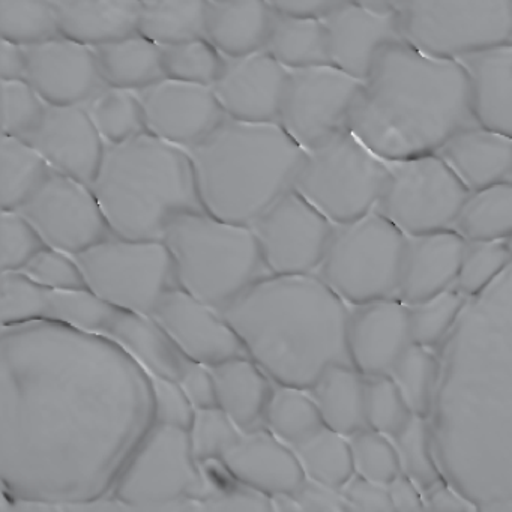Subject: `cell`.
<instances>
[{"instance_id": "1", "label": "cell", "mask_w": 512, "mask_h": 512, "mask_svg": "<svg viewBox=\"0 0 512 512\" xmlns=\"http://www.w3.org/2000/svg\"><path fill=\"white\" fill-rule=\"evenodd\" d=\"M154 425L151 373L124 347L53 320L2 326L4 496L53 509L109 496Z\"/></svg>"}, {"instance_id": "26", "label": "cell", "mask_w": 512, "mask_h": 512, "mask_svg": "<svg viewBox=\"0 0 512 512\" xmlns=\"http://www.w3.org/2000/svg\"><path fill=\"white\" fill-rule=\"evenodd\" d=\"M437 154L470 193L512 181V137L479 122L449 137Z\"/></svg>"}, {"instance_id": "17", "label": "cell", "mask_w": 512, "mask_h": 512, "mask_svg": "<svg viewBox=\"0 0 512 512\" xmlns=\"http://www.w3.org/2000/svg\"><path fill=\"white\" fill-rule=\"evenodd\" d=\"M173 346L190 361L212 367L247 349L226 317L181 287L167 292L151 314Z\"/></svg>"}, {"instance_id": "50", "label": "cell", "mask_w": 512, "mask_h": 512, "mask_svg": "<svg viewBox=\"0 0 512 512\" xmlns=\"http://www.w3.org/2000/svg\"><path fill=\"white\" fill-rule=\"evenodd\" d=\"M47 247L40 233L19 211L0 214V271L22 272Z\"/></svg>"}, {"instance_id": "53", "label": "cell", "mask_w": 512, "mask_h": 512, "mask_svg": "<svg viewBox=\"0 0 512 512\" xmlns=\"http://www.w3.org/2000/svg\"><path fill=\"white\" fill-rule=\"evenodd\" d=\"M347 511L392 512L391 497L386 485L371 481L364 476L355 475L341 487Z\"/></svg>"}, {"instance_id": "41", "label": "cell", "mask_w": 512, "mask_h": 512, "mask_svg": "<svg viewBox=\"0 0 512 512\" xmlns=\"http://www.w3.org/2000/svg\"><path fill=\"white\" fill-rule=\"evenodd\" d=\"M439 364L428 347L412 343L389 376L394 379L413 415L428 418L433 407Z\"/></svg>"}, {"instance_id": "34", "label": "cell", "mask_w": 512, "mask_h": 512, "mask_svg": "<svg viewBox=\"0 0 512 512\" xmlns=\"http://www.w3.org/2000/svg\"><path fill=\"white\" fill-rule=\"evenodd\" d=\"M52 172L43 155L23 137L2 134L0 139V205L19 211Z\"/></svg>"}, {"instance_id": "42", "label": "cell", "mask_w": 512, "mask_h": 512, "mask_svg": "<svg viewBox=\"0 0 512 512\" xmlns=\"http://www.w3.org/2000/svg\"><path fill=\"white\" fill-rule=\"evenodd\" d=\"M163 59L169 79L212 88L226 64V56L206 37L163 46Z\"/></svg>"}, {"instance_id": "25", "label": "cell", "mask_w": 512, "mask_h": 512, "mask_svg": "<svg viewBox=\"0 0 512 512\" xmlns=\"http://www.w3.org/2000/svg\"><path fill=\"white\" fill-rule=\"evenodd\" d=\"M467 239L455 229L407 236L397 298L419 304L457 284Z\"/></svg>"}, {"instance_id": "30", "label": "cell", "mask_w": 512, "mask_h": 512, "mask_svg": "<svg viewBox=\"0 0 512 512\" xmlns=\"http://www.w3.org/2000/svg\"><path fill=\"white\" fill-rule=\"evenodd\" d=\"M61 35L100 47L139 32L142 0H62Z\"/></svg>"}, {"instance_id": "39", "label": "cell", "mask_w": 512, "mask_h": 512, "mask_svg": "<svg viewBox=\"0 0 512 512\" xmlns=\"http://www.w3.org/2000/svg\"><path fill=\"white\" fill-rule=\"evenodd\" d=\"M293 449L301 461L305 476L314 481L341 490L355 475L349 437L326 425Z\"/></svg>"}, {"instance_id": "59", "label": "cell", "mask_w": 512, "mask_h": 512, "mask_svg": "<svg viewBox=\"0 0 512 512\" xmlns=\"http://www.w3.org/2000/svg\"><path fill=\"white\" fill-rule=\"evenodd\" d=\"M277 13L325 19L346 0H269Z\"/></svg>"}, {"instance_id": "46", "label": "cell", "mask_w": 512, "mask_h": 512, "mask_svg": "<svg viewBox=\"0 0 512 512\" xmlns=\"http://www.w3.org/2000/svg\"><path fill=\"white\" fill-rule=\"evenodd\" d=\"M2 134L28 139L40 124L49 104L26 79L0 80Z\"/></svg>"}, {"instance_id": "60", "label": "cell", "mask_w": 512, "mask_h": 512, "mask_svg": "<svg viewBox=\"0 0 512 512\" xmlns=\"http://www.w3.org/2000/svg\"><path fill=\"white\" fill-rule=\"evenodd\" d=\"M274 511H301L293 493H280L271 496Z\"/></svg>"}, {"instance_id": "48", "label": "cell", "mask_w": 512, "mask_h": 512, "mask_svg": "<svg viewBox=\"0 0 512 512\" xmlns=\"http://www.w3.org/2000/svg\"><path fill=\"white\" fill-rule=\"evenodd\" d=\"M511 260L506 241H467L455 286L464 295H479Z\"/></svg>"}, {"instance_id": "37", "label": "cell", "mask_w": 512, "mask_h": 512, "mask_svg": "<svg viewBox=\"0 0 512 512\" xmlns=\"http://www.w3.org/2000/svg\"><path fill=\"white\" fill-rule=\"evenodd\" d=\"M263 425L292 448L325 427L310 391L278 383L269 398Z\"/></svg>"}, {"instance_id": "61", "label": "cell", "mask_w": 512, "mask_h": 512, "mask_svg": "<svg viewBox=\"0 0 512 512\" xmlns=\"http://www.w3.org/2000/svg\"><path fill=\"white\" fill-rule=\"evenodd\" d=\"M362 7L371 8L376 11H397L403 0H353Z\"/></svg>"}, {"instance_id": "36", "label": "cell", "mask_w": 512, "mask_h": 512, "mask_svg": "<svg viewBox=\"0 0 512 512\" xmlns=\"http://www.w3.org/2000/svg\"><path fill=\"white\" fill-rule=\"evenodd\" d=\"M454 229L467 241H508L512 236V181L470 193Z\"/></svg>"}, {"instance_id": "28", "label": "cell", "mask_w": 512, "mask_h": 512, "mask_svg": "<svg viewBox=\"0 0 512 512\" xmlns=\"http://www.w3.org/2000/svg\"><path fill=\"white\" fill-rule=\"evenodd\" d=\"M217 406L242 431L263 427L266 407L274 391V380L250 356H236L212 365Z\"/></svg>"}, {"instance_id": "62", "label": "cell", "mask_w": 512, "mask_h": 512, "mask_svg": "<svg viewBox=\"0 0 512 512\" xmlns=\"http://www.w3.org/2000/svg\"><path fill=\"white\" fill-rule=\"evenodd\" d=\"M506 244H508L509 251H511L512 254V236L508 239V241H506Z\"/></svg>"}, {"instance_id": "47", "label": "cell", "mask_w": 512, "mask_h": 512, "mask_svg": "<svg viewBox=\"0 0 512 512\" xmlns=\"http://www.w3.org/2000/svg\"><path fill=\"white\" fill-rule=\"evenodd\" d=\"M355 473L388 485L401 472L400 458L391 437L364 428L349 436Z\"/></svg>"}, {"instance_id": "38", "label": "cell", "mask_w": 512, "mask_h": 512, "mask_svg": "<svg viewBox=\"0 0 512 512\" xmlns=\"http://www.w3.org/2000/svg\"><path fill=\"white\" fill-rule=\"evenodd\" d=\"M85 106L107 145L148 133L139 92L107 85Z\"/></svg>"}, {"instance_id": "56", "label": "cell", "mask_w": 512, "mask_h": 512, "mask_svg": "<svg viewBox=\"0 0 512 512\" xmlns=\"http://www.w3.org/2000/svg\"><path fill=\"white\" fill-rule=\"evenodd\" d=\"M389 497H391L394 511L419 512L425 511L424 493L416 485L410 476L400 472L388 485Z\"/></svg>"}, {"instance_id": "51", "label": "cell", "mask_w": 512, "mask_h": 512, "mask_svg": "<svg viewBox=\"0 0 512 512\" xmlns=\"http://www.w3.org/2000/svg\"><path fill=\"white\" fill-rule=\"evenodd\" d=\"M20 274L38 286L62 292L88 290L85 275L73 254L46 247L37 254Z\"/></svg>"}, {"instance_id": "22", "label": "cell", "mask_w": 512, "mask_h": 512, "mask_svg": "<svg viewBox=\"0 0 512 512\" xmlns=\"http://www.w3.org/2000/svg\"><path fill=\"white\" fill-rule=\"evenodd\" d=\"M410 307L398 298L350 307L347 346L350 361L364 376L391 374L412 344Z\"/></svg>"}, {"instance_id": "7", "label": "cell", "mask_w": 512, "mask_h": 512, "mask_svg": "<svg viewBox=\"0 0 512 512\" xmlns=\"http://www.w3.org/2000/svg\"><path fill=\"white\" fill-rule=\"evenodd\" d=\"M163 241L172 254L178 286L220 313L272 275L251 226L206 211L176 218Z\"/></svg>"}, {"instance_id": "49", "label": "cell", "mask_w": 512, "mask_h": 512, "mask_svg": "<svg viewBox=\"0 0 512 512\" xmlns=\"http://www.w3.org/2000/svg\"><path fill=\"white\" fill-rule=\"evenodd\" d=\"M194 457L200 464L220 461L239 439L241 428L218 406L197 409L190 431Z\"/></svg>"}, {"instance_id": "23", "label": "cell", "mask_w": 512, "mask_h": 512, "mask_svg": "<svg viewBox=\"0 0 512 512\" xmlns=\"http://www.w3.org/2000/svg\"><path fill=\"white\" fill-rule=\"evenodd\" d=\"M331 64L365 80L380 53L403 41L397 11H376L346 0L325 17Z\"/></svg>"}, {"instance_id": "54", "label": "cell", "mask_w": 512, "mask_h": 512, "mask_svg": "<svg viewBox=\"0 0 512 512\" xmlns=\"http://www.w3.org/2000/svg\"><path fill=\"white\" fill-rule=\"evenodd\" d=\"M196 409L217 406V389L211 368L188 361L178 380Z\"/></svg>"}, {"instance_id": "55", "label": "cell", "mask_w": 512, "mask_h": 512, "mask_svg": "<svg viewBox=\"0 0 512 512\" xmlns=\"http://www.w3.org/2000/svg\"><path fill=\"white\" fill-rule=\"evenodd\" d=\"M301 511L307 512H343L347 511L341 490L329 487L314 479L305 478L295 491Z\"/></svg>"}, {"instance_id": "8", "label": "cell", "mask_w": 512, "mask_h": 512, "mask_svg": "<svg viewBox=\"0 0 512 512\" xmlns=\"http://www.w3.org/2000/svg\"><path fill=\"white\" fill-rule=\"evenodd\" d=\"M407 236L380 212L335 226L316 274L350 307L397 298Z\"/></svg>"}, {"instance_id": "31", "label": "cell", "mask_w": 512, "mask_h": 512, "mask_svg": "<svg viewBox=\"0 0 512 512\" xmlns=\"http://www.w3.org/2000/svg\"><path fill=\"white\" fill-rule=\"evenodd\" d=\"M308 391L326 427L346 437L367 428L365 377L353 365H331Z\"/></svg>"}, {"instance_id": "33", "label": "cell", "mask_w": 512, "mask_h": 512, "mask_svg": "<svg viewBox=\"0 0 512 512\" xmlns=\"http://www.w3.org/2000/svg\"><path fill=\"white\" fill-rule=\"evenodd\" d=\"M266 50L287 70L331 64L328 28L319 17L275 14Z\"/></svg>"}, {"instance_id": "40", "label": "cell", "mask_w": 512, "mask_h": 512, "mask_svg": "<svg viewBox=\"0 0 512 512\" xmlns=\"http://www.w3.org/2000/svg\"><path fill=\"white\" fill-rule=\"evenodd\" d=\"M0 35L29 47L61 35L55 0H0Z\"/></svg>"}, {"instance_id": "12", "label": "cell", "mask_w": 512, "mask_h": 512, "mask_svg": "<svg viewBox=\"0 0 512 512\" xmlns=\"http://www.w3.org/2000/svg\"><path fill=\"white\" fill-rule=\"evenodd\" d=\"M89 292L151 317L164 295L178 286L175 263L164 241H133L110 236L77 254Z\"/></svg>"}, {"instance_id": "4", "label": "cell", "mask_w": 512, "mask_h": 512, "mask_svg": "<svg viewBox=\"0 0 512 512\" xmlns=\"http://www.w3.org/2000/svg\"><path fill=\"white\" fill-rule=\"evenodd\" d=\"M187 151L203 209L244 226L292 190L307 155L278 122L229 116Z\"/></svg>"}, {"instance_id": "11", "label": "cell", "mask_w": 512, "mask_h": 512, "mask_svg": "<svg viewBox=\"0 0 512 512\" xmlns=\"http://www.w3.org/2000/svg\"><path fill=\"white\" fill-rule=\"evenodd\" d=\"M205 476L190 433L154 424L122 467L109 496L128 509H169L199 502Z\"/></svg>"}, {"instance_id": "57", "label": "cell", "mask_w": 512, "mask_h": 512, "mask_svg": "<svg viewBox=\"0 0 512 512\" xmlns=\"http://www.w3.org/2000/svg\"><path fill=\"white\" fill-rule=\"evenodd\" d=\"M28 50L22 44L0 40V80L26 79Z\"/></svg>"}, {"instance_id": "20", "label": "cell", "mask_w": 512, "mask_h": 512, "mask_svg": "<svg viewBox=\"0 0 512 512\" xmlns=\"http://www.w3.org/2000/svg\"><path fill=\"white\" fill-rule=\"evenodd\" d=\"M29 142L52 170L92 185L106 154L107 143L86 106H47Z\"/></svg>"}, {"instance_id": "14", "label": "cell", "mask_w": 512, "mask_h": 512, "mask_svg": "<svg viewBox=\"0 0 512 512\" xmlns=\"http://www.w3.org/2000/svg\"><path fill=\"white\" fill-rule=\"evenodd\" d=\"M364 80L332 64L289 70L278 124L305 149L346 130Z\"/></svg>"}, {"instance_id": "24", "label": "cell", "mask_w": 512, "mask_h": 512, "mask_svg": "<svg viewBox=\"0 0 512 512\" xmlns=\"http://www.w3.org/2000/svg\"><path fill=\"white\" fill-rule=\"evenodd\" d=\"M220 461L233 478L268 496L295 493L307 478L295 449L265 425L242 431Z\"/></svg>"}, {"instance_id": "45", "label": "cell", "mask_w": 512, "mask_h": 512, "mask_svg": "<svg viewBox=\"0 0 512 512\" xmlns=\"http://www.w3.org/2000/svg\"><path fill=\"white\" fill-rule=\"evenodd\" d=\"M364 377L367 428L392 437L409 421L412 410L389 374Z\"/></svg>"}, {"instance_id": "29", "label": "cell", "mask_w": 512, "mask_h": 512, "mask_svg": "<svg viewBox=\"0 0 512 512\" xmlns=\"http://www.w3.org/2000/svg\"><path fill=\"white\" fill-rule=\"evenodd\" d=\"M460 62L469 71L479 124L512 137V41Z\"/></svg>"}, {"instance_id": "27", "label": "cell", "mask_w": 512, "mask_h": 512, "mask_svg": "<svg viewBox=\"0 0 512 512\" xmlns=\"http://www.w3.org/2000/svg\"><path fill=\"white\" fill-rule=\"evenodd\" d=\"M275 14L269 0H211L206 38L227 58L262 52Z\"/></svg>"}, {"instance_id": "2", "label": "cell", "mask_w": 512, "mask_h": 512, "mask_svg": "<svg viewBox=\"0 0 512 512\" xmlns=\"http://www.w3.org/2000/svg\"><path fill=\"white\" fill-rule=\"evenodd\" d=\"M476 122L467 68L398 41L380 53L364 80L347 128L391 161L436 154Z\"/></svg>"}, {"instance_id": "19", "label": "cell", "mask_w": 512, "mask_h": 512, "mask_svg": "<svg viewBox=\"0 0 512 512\" xmlns=\"http://www.w3.org/2000/svg\"><path fill=\"white\" fill-rule=\"evenodd\" d=\"M26 50V80L50 106H85L107 86L94 47L59 35Z\"/></svg>"}, {"instance_id": "16", "label": "cell", "mask_w": 512, "mask_h": 512, "mask_svg": "<svg viewBox=\"0 0 512 512\" xmlns=\"http://www.w3.org/2000/svg\"><path fill=\"white\" fill-rule=\"evenodd\" d=\"M19 212L47 247L73 256L113 236L91 185L55 170Z\"/></svg>"}, {"instance_id": "5", "label": "cell", "mask_w": 512, "mask_h": 512, "mask_svg": "<svg viewBox=\"0 0 512 512\" xmlns=\"http://www.w3.org/2000/svg\"><path fill=\"white\" fill-rule=\"evenodd\" d=\"M91 188L118 238L163 241L176 218L205 211L187 149L151 133L107 145Z\"/></svg>"}, {"instance_id": "44", "label": "cell", "mask_w": 512, "mask_h": 512, "mask_svg": "<svg viewBox=\"0 0 512 512\" xmlns=\"http://www.w3.org/2000/svg\"><path fill=\"white\" fill-rule=\"evenodd\" d=\"M467 295L457 286L410 307L412 341L419 346H436L454 325L466 305Z\"/></svg>"}, {"instance_id": "3", "label": "cell", "mask_w": 512, "mask_h": 512, "mask_svg": "<svg viewBox=\"0 0 512 512\" xmlns=\"http://www.w3.org/2000/svg\"><path fill=\"white\" fill-rule=\"evenodd\" d=\"M221 314L278 385L308 391L331 365H352L350 305L317 274L269 275Z\"/></svg>"}, {"instance_id": "35", "label": "cell", "mask_w": 512, "mask_h": 512, "mask_svg": "<svg viewBox=\"0 0 512 512\" xmlns=\"http://www.w3.org/2000/svg\"><path fill=\"white\" fill-rule=\"evenodd\" d=\"M211 0H146L139 32L160 46L206 37Z\"/></svg>"}, {"instance_id": "13", "label": "cell", "mask_w": 512, "mask_h": 512, "mask_svg": "<svg viewBox=\"0 0 512 512\" xmlns=\"http://www.w3.org/2000/svg\"><path fill=\"white\" fill-rule=\"evenodd\" d=\"M385 161L388 176L377 212L406 236L454 229L470 191L437 152Z\"/></svg>"}, {"instance_id": "18", "label": "cell", "mask_w": 512, "mask_h": 512, "mask_svg": "<svg viewBox=\"0 0 512 512\" xmlns=\"http://www.w3.org/2000/svg\"><path fill=\"white\" fill-rule=\"evenodd\" d=\"M148 133L179 148L202 142L226 118L212 86L164 77L139 91Z\"/></svg>"}, {"instance_id": "9", "label": "cell", "mask_w": 512, "mask_h": 512, "mask_svg": "<svg viewBox=\"0 0 512 512\" xmlns=\"http://www.w3.org/2000/svg\"><path fill=\"white\" fill-rule=\"evenodd\" d=\"M386 176V161L346 128L307 151L293 188L340 226L376 209Z\"/></svg>"}, {"instance_id": "15", "label": "cell", "mask_w": 512, "mask_h": 512, "mask_svg": "<svg viewBox=\"0 0 512 512\" xmlns=\"http://www.w3.org/2000/svg\"><path fill=\"white\" fill-rule=\"evenodd\" d=\"M251 229L272 275H307L322 265L335 224L292 188Z\"/></svg>"}, {"instance_id": "21", "label": "cell", "mask_w": 512, "mask_h": 512, "mask_svg": "<svg viewBox=\"0 0 512 512\" xmlns=\"http://www.w3.org/2000/svg\"><path fill=\"white\" fill-rule=\"evenodd\" d=\"M289 70L268 50L227 58L214 85L226 116L238 121L278 122Z\"/></svg>"}, {"instance_id": "52", "label": "cell", "mask_w": 512, "mask_h": 512, "mask_svg": "<svg viewBox=\"0 0 512 512\" xmlns=\"http://www.w3.org/2000/svg\"><path fill=\"white\" fill-rule=\"evenodd\" d=\"M154 395V424L169 425L190 431L196 416V407L178 380L151 374Z\"/></svg>"}, {"instance_id": "43", "label": "cell", "mask_w": 512, "mask_h": 512, "mask_svg": "<svg viewBox=\"0 0 512 512\" xmlns=\"http://www.w3.org/2000/svg\"><path fill=\"white\" fill-rule=\"evenodd\" d=\"M391 439L400 458L401 472L410 476L422 493H427L437 482L442 481L431 452L427 418L410 416L409 421Z\"/></svg>"}, {"instance_id": "10", "label": "cell", "mask_w": 512, "mask_h": 512, "mask_svg": "<svg viewBox=\"0 0 512 512\" xmlns=\"http://www.w3.org/2000/svg\"><path fill=\"white\" fill-rule=\"evenodd\" d=\"M401 37L437 58L457 59L512 41V0H403Z\"/></svg>"}, {"instance_id": "6", "label": "cell", "mask_w": 512, "mask_h": 512, "mask_svg": "<svg viewBox=\"0 0 512 512\" xmlns=\"http://www.w3.org/2000/svg\"><path fill=\"white\" fill-rule=\"evenodd\" d=\"M32 320H53L107 338L124 347L149 373L157 376L179 380L190 361L173 346L152 317L116 307L89 290H50L20 272H2V326Z\"/></svg>"}, {"instance_id": "58", "label": "cell", "mask_w": 512, "mask_h": 512, "mask_svg": "<svg viewBox=\"0 0 512 512\" xmlns=\"http://www.w3.org/2000/svg\"><path fill=\"white\" fill-rule=\"evenodd\" d=\"M424 500L427 511L466 512L476 509L443 481L437 482L427 493H424Z\"/></svg>"}, {"instance_id": "32", "label": "cell", "mask_w": 512, "mask_h": 512, "mask_svg": "<svg viewBox=\"0 0 512 512\" xmlns=\"http://www.w3.org/2000/svg\"><path fill=\"white\" fill-rule=\"evenodd\" d=\"M107 85L142 91L166 77L163 46L136 32L95 47Z\"/></svg>"}]
</instances>
